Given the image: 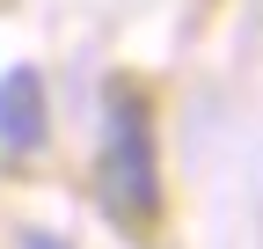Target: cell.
Masks as SVG:
<instances>
[{
	"mask_svg": "<svg viewBox=\"0 0 263 249\" xmlns=\"http://www.w3.org/2000/svg\"><path fill=\"white\" fill-rule=\"evenodd\" d=\"M103 212L132 235H146L161 220L154 110H146V96L132 81H110V96H103Z\"/></svg>",
	"mask_w": 263,
	"mask_h": 249,
	"instance_id": "1",
	"label": "cell"
},
{
	"mask_svg": "<svg viewBox=\"0 0 263 249\" xmlns=\"http://www.w3.org/2000/svg\"><path fill=\"white\" fill-rule=\"evenodd\" d=\"M44 139H51L44 74L37 66H8V74H0V147H8V154H37Z\"/></svg>",
	"mask_w": 263,
	"mask_h": 249,
	"instance_id": "2",
	"label": "cell"
},
{
	"mask_svg": "<svg viewBox=\"0 0 263 249\" xmlns=\"http://www.w3.org/2000/svg\"><path fill=\"white\" fill-rule=\"evenodd\" d=\"M22 249H66V242H59V235H44V227H29V235H22Z\"/></svg>",
	"mask_w": 263,
	"mask_h": 249,
	"instance_id": "3",
	"label": "cell"
}]
</instances>
